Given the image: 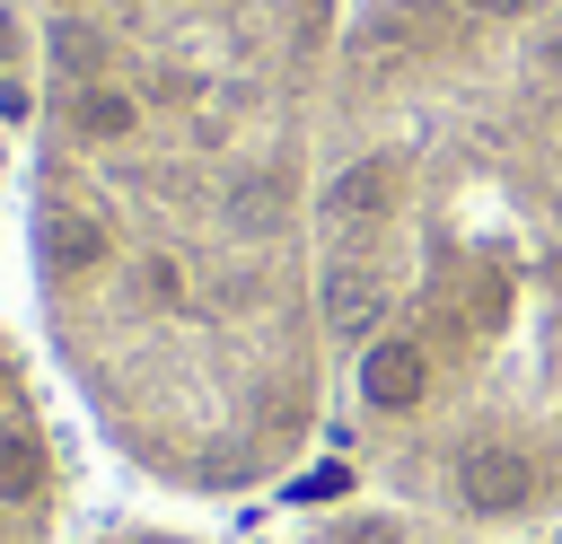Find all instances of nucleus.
<instances>
[{
    "mask_svg": "<svg viewBox=\"0 0 562 544\" xmlns=\"http://www.w3.org/2000/svg\"><path fill=\"white\" fill-rule=\"evenodd\" d=\"M351 0H26V263L88 430L176 500L325 447L316 149Z\"/></svg>",
    "mask_w": 562,
    "mask_h": 544,
    "instance_id": "obj_1",
    "label": "nucleus"
},
{
    "mask_svg": "<svg viewBox=\"0 0 562 544\" xmlns=\"http://www.w3.org/2000/svg\"><path fill=\"white\" fill-rule=\"evenodd\" d=\"M26 88H35V26L26 0H0V123H26Z\"/></svg>",
    "mask_w": 562,
    "mask_h": 544,
    "instance_id": "obj_5",
    "label": "nucleus"
},
{
    "mask_svg": "<svg viewBox=\"0 0 562 544\" xmlns=\"http://www.w3.org/2000/svg\"><path fill=\"white\" fill-rule=\"evenodd\" d=\"M70 544H211V535L167 526V518H114V526H88V535H70Z\"/></svg>",
    "mask_w": 562,
    "mask_h": 544,
    "instance_id": "obj_6",
    "label": "nucleus"
},
{
    "mask_svg": "<svg viewBox=\"0 0 562 544\" xmlns=\"http://www.w3.org/2000/svg\"><path fill=\"white\" fill-rule=\"evenodd\" d=\"M281 544H492V535L413 518L395 500H334V509H307L299 526H281Z\"/></svg>",
    "mask_w": 562,
    "mask_h": 544,
    "instance_id": "obj_4",
    "label": "nucleus"
},
{
    "mask_svg": "<svg viewBox=\"0 0 562 544\" xmlns=\"http://www.w3.org/2000/svg\"><path fill=\"white\" fill-rule=\"evenodd\" d=\"M307 272L360 491L562 535V0H351Z\"/></svg>",
    "mask_w": 562,
    "mask_h": 544,
    "instance_id": "obj_2",
    "label": "nucleus"
},
{
    "mask_svg": "<svg viewBox=\"0 0 562 544\" xmlns=\"http://www.w3.org/2000/svg\"><path fill=\"white\" fill-rule=\"evenodd\" d=\"M0 544H70V447L9 333H0Z\"/></svg>",
    "mask_w": 562,
    "mask_h": 544,
    "instance_id": "obj_3",
    "label": "nucleus"
}]
</instances>
